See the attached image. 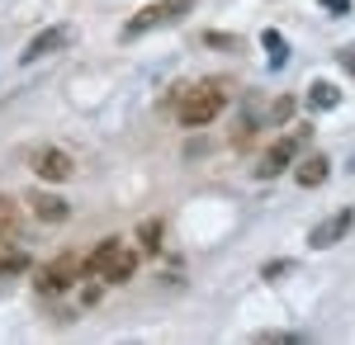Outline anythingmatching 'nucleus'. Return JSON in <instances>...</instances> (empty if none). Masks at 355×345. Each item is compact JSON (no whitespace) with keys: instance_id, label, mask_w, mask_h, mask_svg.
<instances>
[{"instance_id":"nucleus-1","label":"nucleus","mask_w":355,"mask_h":345,"mask_svg":"<svg viewBox=\"0 0 355 345\" xmlns=\"http://www.w3.org/2000/svg\"><path fill=\"white\" fill-rule=\"evenodd\" d=\"M137 269V256L123 246V241H100L90 256H85V274L105 279V284H128Z\"/></svg>"},{"instance_id":"nucleus-2","label":"nucleus","mask_w":355,"mask_h":345,"mask_svg":"<svg viewBox=\"0 0 355 345\" xmlns=\"http://www.w3.org/2000/svg\"><path fill=\"white\" fill-rule=\"evenodd\" d=\"M227 105V85L223 80H204V85H194L190 95L180 100V123L185 128H204V123H214Z\"/></svg>"},{"instance_id":"nucleus-3","label":"nucleus","mask_w":355,"mask_h":345,"mask_svg":"<svg viewBox=\"0 0 355 345\" xmlns=\"http://www.w3.org/2000/svg\"><path fill=\"white\" fill-rule=\"evenodd\" d=\"M81 274H85V260H81V256H57L53 265H43L38 274H33V289L53 298V293L76 289V284H81Z\"/></svg>"},{"instance_id":"nucleus-4","label":"nucleus","mask_w":355,"mask_h":345,"mask_svg":"<svg viewBox=\"0 0 355 345\" xmlns=\"http://www.w3.org/2000/svg\"><path fill=\"white\" fill-rule=\"evenodd\" d=\"M194 10V0H157V5H147L137 19H128V38H137V33H147V28H162V24H175L180 15H190Z\"/></svg>"},{"instance_id":"nucleus-5","label":"nucleus","mask_w":355,"mask_h":345,"mask_svg":"<svg viewBox=\"0 0 355 345\" xmlns=\"http://www.w3.org/2000/svg\"><path fill=\"white\" fill-rule=\"evenodd\" d=\"M303 137H308V128H303V133L279 137V142H270V147H266V157H261V166H256V175H261V180H275L289 161L299 157V142H303Z\"/></svg>"},{"instance_id":"nucleus-6","label":"nucleus","mask_w":355,"mask_h":345,"mask_svg":"<svg viewBox=\"0 0 355 345\" xmlns=\"http://www.w3.org/2000/svg\"><path fill=\"white\" fill-rule=\"evenodd\" d=\"M33 175L62 185V180H71V175H76V161L67 157L62 147H38V152H33Z\"/></svg>"},{"instance_id":"nucleus-7","label":"nucleus","mask_w":355,"mask_h":345,"mask_svg":"<svg viewBox=\"0 0 355 345\" xmlns=\"http://www.w3.org/2000/svg\"><path fill=\"white\" fill-rule=\"evenodd\" d=\"M24 237H28V222H24V213H19V204L0 194V246L5 251H19Z\"/></svg>"},{"instance_id":"nucleus-8","label":"nucleus","mask_w":355,"mask_h":345,"mask_svg":"<svg viewBox=\"0 0 355 345\" xmlns=\"http://www.w3.org/2000/svg\"><path fill=\"white\" fill-rule=\"evenodd\" d=\"M351 209H341V213H331V218H322V222H318V227H313V246H318V251H327V246H336V241L346 237V232H351Z\"/></svg>"},{"instance_id":"nucleus-9","label":"nucleus","mask_w":355,"mask_h":345,"mask_svg":"<svg viewBox=\"0 0 355 345\" xmlns=\"http://www.w3.org/2000/svg\"><path fill=\"white\" fill-rule=\"evenodd\" d=\"M71 43V28L67 24H57V28H43L38 38H28V48H24V62H38V57H48L57 53V48H67Z\"/></svg>"},{"instance_id":"nucleus-10","label":"nucleus","mask_w":355,"mask_h":345,"mask_svg":"<svg viewBox=\"0 0 355 345\" xmlns=\"http://www.w3.org/2000/svg\"><path fill=\"white\" fill-rule=\"evenodd\" d=\"M24 204L33 209V218H43V222H67V213H71L67 199H62V194H48V189H33Z\"/></svg>"},{"instance_id":"nucleus-11","label":"nucleus","mask_w":355,"mask_h":345,"mask_svg":"<svg viewBox=\"0 0 355 345\" xmlns=\"http://www.w3.org/2000/svg\"><path fill=\"white\" fill-rule=\"evenodd\" d=\"M327 175H331V161H327V157H303V161H299V185H303V189L327 185Z\"/></svg>"},{"instance_id":"nucleus-12","label":"nucleus","mask_w":355,"mask_h":345,"mask_svg":"<svg viewBox=\"0 0 355 345\" xmlns=\"http://www.w3.org/2000/svg\"><path fill=\"white\" fill-rule=\"evenodd\" d=\"M308 105L313 109H336L341 105V90H336L331 80H313V85H308Z\"/></svg>"},{"instance_id":"nucleus-13","label":"nucleus","mask_w":355,"mask_h":345,"mask_svg":"<svg viewBox=\"0 0 355 345\" xmlns=\"http://www.w3.org/2000/svg\"><path fill=\"white\" fill-rule=\"evenodd\" d=\"M261 43L270 48V62H275V67H284V38H279L275 28H266V38H261Z\"/></svg>"},{"instance_id":"nucleus-14","label":"nucleus","mask_w":355,"mask_h":345,"mask_svg":"<svg viewBox=\"0 0 355 345\" xmlns=\"http://www.w3.org/2000/svg\"><path fill=\"white\" fill-rule=\"evenodd\" d=\"M142 246H147V251L162 246V222H142Z\"/></svg>"},{"instance_id":"nucleus-15","label":"nucleus","mask_w":355,"mask_h":345,"mask_svg":"<svg viewBox=\"0 0 355 345\" xmlns=\"http://www.w3.org/2000/svg\"><path fill=\"white\" fill-rule=\"evenodd\" d=\"M327 15H351V0H322Z\"/></svg>"},{"instance_id":"nucleus-16","label":"nucleus","mask_w":355,"mask_h":345,"mask_svg":"<svg viewBox=\"0 0 355 345\" xmlns=\"http://www.w3.org/2000/svg\"><path fill=\"white\" fill-rule=\"evenodd\" d=\"M336 62H341V67H346V71L355 76V48H346V53H336Z\"/></svg>"},{"instance_id":"nucleus-17","label":"nucleus","mask_w":355,"mask_h":345,"mask_svg":"<svg viewBox=\"0 0 355 345\" xmlns=\"http://www.w3.org/2000/svg\"><path fill=\"white\" fill-rule=\"evenodd\" d=\"M289 114H294V100H279V105H275V123H279V118H289Z\"/></svg>"},{"instance_id":"nucleus-18","label":"nucleus","mask_w":355,"mask_h":345,"mask_svg":"<svg viewBox=\"0 0 355 345\" xmlns=\"http://www.w3.org/2000/svg\"><path fill=\"white\" fill-rule=\"evenodd\" d=\"M19 265H24L19 256H5V251H0V269H19Z\"/></svg>"}]
</instances>
